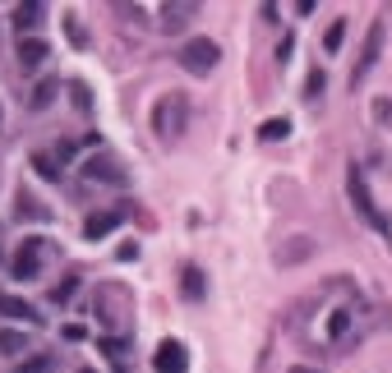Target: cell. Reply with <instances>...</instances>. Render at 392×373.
I'll return each mask as SVG.
<instances>
[{
	"label": "cell",
	"instance_id": "cell-11",
	"mask_svg": "<svg viewBox=\"0 0 392 373\" xmlns=\"http://www.w3.org/2000/svg\"><path fill=\"white\" fill-rule=\"evenodd\" d=\"M194 14H199V5H162V28H167V33H180Z\"/></svg>",
	"mask_w": 392,
	"mask_h": 373
},
{
	"label": "cell",
	"instance_id": "cell-8",
	"mask_svg": "<svg viewBox=\"0 0 392 373\" xmlns=\"http://www.w3.org/2000/svg\"><path fill=\"white\" fill-rule=\"evenodd\" d=\"M153 364H157V373H190V360H185V346H180V341H162Z\"/></svg>",
	"mask_w": 392,
	"mask_h": 373
},
{
	"label": "cell",
	"instance_id": "cell-22",
	"mask_svg": "<svg viewBox=\"0 0 392 373\" xmlns=\"http://www.w3.org/2000/svg\"><path fill=\"white\" fill-rule=\"evenodd\" d=\"M74 290H78V276H65V281L51 290V300H56V304H69V300H74Z\"/></svg>",
	"mask_w": 392,
	"mask_h": 373
},
{
	"label": "cell",
	"instance_id": "cell-2",
	"mask_svg": "<svg viewBox=\"0 0 392 373\" xmlns=\"http://www.w3.org/2000/svg\"><path fill=\"white\" fill-rule=\"evenodd\" d=\"M176 60H180V69H185V74L208 78V74L217 69V60H222V46L208 42V37H194V42H185V46L176 51Z\"/></svg>",
	"mask_w": 392,
	"mask_h": 373
},
{
	"label": "cell",
	"instance_id": "cell-13",
	"mask_svg": "<svg viewBox=\"0 0 392 373\" xmlns=\"http://www.w3.org/2000/svg\"><path fill=\"white\" fill-rule=\"evenodd\" d=\"M42 5H14V28H19V37L23 33H33V28H37V23H42Z\"/></svg>",
	"mask_w": 392,
	"mask_h": 373
},
{
	"label": "cell",
	"instance_id": "cell-5",
	"mask_svg": "<svg viewBox=\"0 0 392 373\" xmlns=\"http://www.w3.org/2000/svg\"><path fill=\"white\" fill-rule=\"evenodd\" d=\"M83 176H88V180H102V185H115V189H125V185H130L125 166L115 162V157H106V153L88 157V162H83Z\"/></svg>",
	"mask_w": 392,
	"mask_h": 373
},
{
	"label": "cell",
	"instance_id": "cell-7",
	"mask_svg": "<svg viewBox=\"0 0 392 373\" xmlns=\"http://www.w3.org/2000/svg\"><path fill=\"white\" fill-rule=\"evenodd\" d=\"M125 217H130V208H106V212H92V217L83 221V240H102V235H111Z\"/></svg>",
	"mask_w": 392,
	"mask_h": 373
},
{
	"label": "cell",
	"instance_id": "cell-1",
	"mask_svg": "<svg viewBox=\"0 0 392 373\" xmlns=\"http://www.w3.org/2000/svg\"><path fill=\"white\" fill-rule=\"evenodd\" d=\"M346 194H351V203H356V212H360V217L370 221V226L383 235V240H392V221L383 217V208L374 203L370 180H365V171H360V166H351V171H346Z\"/></svg>",
	"mask_w": 392,
	"mask_h": 373
},
{
	"label": "cell",
	"instance_id": "cell-12",
	"mask_svg": "<svg viewBox=\"0 0 392 373\" xmlns=\"http://www.w3.org/2000/svg\"><path fill=\"white\" fill-rule=\"evenodd\" d=\"M180 290H185V300H203V295H208V281H203V272L194 263L180 272Z\"/></svg>",
	"mask_w": 392,
	"mask_h": 373
},
{
	"label": "cell",
	"instance_id": "cell-21",
	"mask_svg": "<svg viewBox=\"0 0 392 373\" xmlns=\"http://www.w3.org/2000/svg\"><path fill=\"white\" fill-rule=\"evenodd\" d=\"M23 346H28V337H23V332H0V351H5V355H19Z\"/></svg>",
	"mask_w": 392,
	"mask_h": 373
},
{
	"label": "cell",
	"instance_id": "cell-28",
	"mask_svg": "<svg viewBox=\"0 0 392 373\" xmlns=\"http://www.w3.org/2000/svg\"><path fill=\"white\" fill-rule=\"evenodd\" d=\"M120 263H130V258H139V244H120V253H115Z\"/></svg>",
	"mask_w": 392,
	"mask_h": 373
},
{
	"label": "cell",
	"instance_id": "cell-10",
	"mask_svg": "<svg viewBox=\"0 0 392 373\" xmlns=\"http://www.w3.org/2000/svg\"><path fill=\"white\" fill-rule=\"evenodd\" d=\"M0 314H5V318H19V323H37V309L19 295H5V290H0Z\"/></svg>",
	"mask_w": 392,
	"mask_h": 373
},
{
	"label": "cell",
	"instance_id": "cell-3",
	"mask_svg": "<svg viewBox=\"0 0 392 373\" xmlns=\"http://www.w3.org/2000/svg\"><path fill=\"white\" fill-rule=\"evenodd\" d=\"M185 120H190V106H185V97H180V92H167V97L153 106V129L162 134V139L185 134Z\"/></svg>",
	"mask_w": 392,
	"mask_h": 373
},
{
	"label": "cell",
	"instance_id": "cell-4",
	"mask_svg": "<svg viewBox=\"0 0 392 373\" xmlns=\"http://www.w3.org/2000/svg\"><path fill=\"white\" fill-rule=\"evenodd\" d=\"M42 249H46V240H37V235H28V240L19 244V253H14V263H10L14 281H33V276L42 272Z\"/></svg>",
	"mask_w": 392,
	"mask_h": 373
},
{
	"label": "cell",
	"instance_id": "cell-6",
	"mask_svg": "<svg viewBox=\"0 0 392 373\" xmlns=\"http://www.w3.org/2000/svg\"><path fill=\"white\" fill-rule=\"evenodd\" d=\"M379 51H383V23H370L365 46H360V60H356V69H351V83H360V78H365L374 65H379Z\"/></svg>",
	"mask_w": 392,
	"mask_h": 373
},
{
	"label": "cell",
	"instance_id": "cell-9",
	"mask_svg": "<svg viewBox=\"0 0 392 373\" xmlns=\"http://www.w3.org/2000/svg\"><path fill=\"white\" fill-rule=\"evenodd\" d=\"M46 55H51V46H46L42 37H19V69H23V74H33Z\"/></svg>",
	"mask_w": 392,
	"mask_h": 373
},
{
	"label": "cell",
	"instance_id": "cell-27",
	"mask_svg": "<svg viewBox=\"0 0 392 373\" xmlns=\"http://www.w3.org/2000/svg\"><path fill=\"white\" fill-rule=\"evenodd\" d=\"M74 153H78V143H69V139H65V143H56V162H60V166H65Z\"/></svg>",
	"mask_w": 392,
	"mask_h": 373
},
{
	"label": "cell",
	"instance_id": "cell-30",
	"mask_svg": "<svg viewBox=\"0 0 392 373\" xmlns=\"http://www.w3.org/2000/svg\"><path fill=\"white\" fill-rule=\"evenodd\" d=\"M78 373H97V369H78Z\"/></svg>",
	"mask_w": 392,
	"mask_h": 373
},
{
	"label": "cell",
	"instance_id": "cell-29",
	"mask_svg": "<svg viewBox=\"0 0 392 373\" xmlns=\"http://www.w3.org/2000/svg\"><path fill=\"white\" fill-rule=\"evenodd\" d=\"M286 373H318V369H309V364H291Z\"/></svg>",
	"mask_w": 392,
	"mask_h": 373
},
{
	"label": "cell",
	"instance_id": "cell-20",
	"mask_svg": "<svg viewBox=\"0 0 392 373\" xmlns=\"http://www.w3.org/2000/svg\"><path fill=\"white\" fill-rule=\"evenodd\" d=\"M33 171H37L42 180H60V171H56V157H46V153H37V157H33Z\"/></svg>",
	"mask_w": 392,
	"mask_h": 373
},
{
	"label": "cell",
	"instance_id": "cell-17",
	"mask_svg": "<svg viewBox=\"0 0 392 373\" xmlns=\"http://www.w3.org/2000/svg\"><path fill=\"white\" fill-rule=\"evenodd\" d=\"M342 42H346V19H337L332 28H328V37H323V51H328V55H337V51H342Z\"/></svg>",
	"mask_w": 392,
	"mask_h": 373
},
{
	"label": "cell",
	"instance_id": "cell-14",
	"mask_svg": "<svg viewBox=\"0 0 392 373\" xmlns=\"http://www.w3.org/2000/svg\"><path fill=\"white\" fill-rule=\"evenodd\" d=\"M56 92H60V78H42V83L33 88V106H37V111H46L51 101H56Z\"/></svg>",
	"mask_w": 392,
	"mask_h": 373
},
{
	"label": "cell",
	"instance_id": "cell-23",
	"mask_svg": "<svg viewBox=\"0 0 392 373\" xmlns=\"http://www.w3.org/2000/svg\"><path fill=\"white\" fill-rule=\"evenodd\" d=\"M69 92H74V106L83 111V115H88V111H92V97H88V83H69Z\"/></svg>",
	"mask_w": 392,
	"mask_h": 373
},
{
	"label": "cell",
	"instance_id": "cell-24",
	"mask_svg": "<svg viewBox=\"0 0 392 373\" xmlns=\"http://www.w3.org/2000/svg\"><path fill=\"white\" fill-rule=\"evenodd\" d=\"M46 369H51V355H33V360L19 364V373H46Z\"/></svg>",
	"mask_w": 392,
	"mask_h": 373
},
{
	"label": "cell",
	"instance_id": "cell-16",
	"mask_svg": "<svg viewBox=\"0 0 392 373\" xmlns=\"http://www.w3.org/2000/svg\"><path fill=\"white\" fill-rule=\"evenodd\" d=\"M286 134H291V120H286V115H281V120H263V125H258V139H263V143H277V139H286Z\"/></svg>",
	"mask_w": 392,
	"mask_h": 373
},
{
	"label": "cell",
	"instance_id": "cell-25",
	"mask_svg": "<svg viewBox=\"0 0 392 373\" xmlns=\"http://www.w3.org/2000/svg\"><path fill=\"white\" fill-rule=\"evenodd\" d=\"M346 323H351V314H346V309H337L332 318H328V337H342V332H346Z\"/></svg>",
	"mask_w": 392,
	"mask_h": 373
},
{
	"label": "cell",
	"instance_id": "cell-15",
	"mask_svg": "<svg viewBox=\"0 0 392 373\" xmlns=\"http://www.w3.org/2000/svg\"><path fill=\"white\" fill-rule=\"evenodd\" d=\"M23 217H28V221H51V212H46L33 194H19V221Z\"/></svg>",
	"mask_w": 392,
	"mask_h": 373
},
{
	"label": "cell",
	"instance_id": "cell-19",
	"mask_svg": "<svg viewBox=\"0 0 392 373\" xmlns=\"http://www.w3.org/2000/svg\"><path fill=\"white\" fill-rule=\"evenodd\" d=\"M323 88H328V74H323V69H314V74L304 78V97L318 101V97H323Z\"/></svg>",
	"mask_w": 392,
	"mask_h": 373
},
{
	"label": "cell",
	"instance_id": "cell-18",
	"mask_svg": "<svg viewBox=\"0 0 392 373\" xmlns=\"http://www.w3.org/2000/svg\"><path fill=\"white\" fill-rule=\"evenodd\" d=\"M65 37H69V46H78V51L88 46V33H83V23H78L74 14H65Z\"/></svg>",
	"mask_w": 392,
	"mask_h": 373
},
{
	"label": "cell",
	"instance_id": "cell-26",
	"mask_svg": "<svg viewBox=\"0 0 392 373\" xmlns=\"http://www.w3.org/2000/svg\"><path fill=\"white\" fill-rule=\"evenodd\" d=\"M97 346H102L106 355H115V360H125V346H130V341H120V337H102Z\"/></svg>",
	"mask_w": 392,
	"mask_h": 373
}]
</instances>
